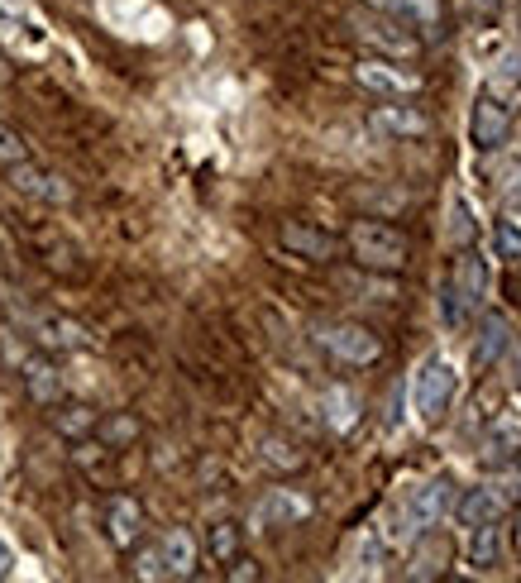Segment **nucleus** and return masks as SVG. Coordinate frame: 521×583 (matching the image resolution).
Wrapping results in <instances>:
<instances>
[{
	"instance_id": "nucleus-1",
	"label": "nucleus",
	"mask_w": 521,
	"mask_h": 583,
	"mask_svg": "<svg viewBox=\"0 0 521 583\" xmlns=\"http://www.w3.org/2000/svg\"><path fill=\"white\" fill-rule=\"evenodd\" d=\"M349 249H354V259L364 268H378V273H402L407 259H412V239L402 230H392V225H383V220H359L349 230Z\"/></svg>"
},
{
	"instance_id": "nucleus-2",
	"label": "nucleus",
	"mask_w": 521,
	"mask_h": 583,
	"mask_svg": "<svg viewBox=\"0 0 521 583\" xmlns=\"http://www.w3.org/2000/svg\"><path fill=\"white\" fill-rule=\"evenodd\" d=\"M192 569H196V540H192V531H182V526L163 531V540H158L153 550H144L139 564H134L139 579H187Z\"/></svg>"
},
{
	"instance_id": "nucleus-3",
	"label": "nucleus",
	"mask_w": 521,
	"mask_h": 583,
	"mask_svg": "<svg viewBox=\"0 0 521 583\" xmlns=\"http://www.w3.org/2000/svg\"><path fill=\"white\" fill-rule=\"evenodd\" d=\"M316 345L326 349V354H335L340 364H378L383 359V345H378V335L373 330H364V325L354 321H321L316 325Z\"/></svg>"
},
{
	"instance_id": "nucleus-4",
	"label": "nucleus",
	"mask_w": 521,
	"mask_h": 583,
	"mask_svg": "<svg viewBox=\"0 0 521 583\" xmlns=\"http://www.w3.org/2000/svg\"><path fill=\"white\" fill-rule=\"evenodd\" d=\"M349 24H354V34H359L364 44L383 48L392 58H416V53H421V39L407 34V24L392 20V15H354Z\"/></svg>"
},
{
	"instance_id": "nucleus-5",
	"label": "nucleus",
	"mask_w": 521,
	"mask_h": 583,
	"mask_svg": "<svg viewBox=\"0 0 521 583\" xmlns=\"http://www.w3.org/2000/svg\"><path fill=\"white\" fill-rule=\"evenodd\" d=\"M311 517V497L297 493V488H268V493L254 502V526L259 531H278V526H297V521Z\"/></svg>"
},
{
	"instance_id": "nucleus-6",
	"label": "nucleus",
	"mask_w": 521,
	"mask_h": 583,
	"mask_svg": "<svg viewBox=\"0 0 521 583\" xmlns=\"http://www.w3.org/2000/svg\"><path fill=\"white\" fill-rule=\"evenodd\" d=\"M383 15L392 20H402L407 29H416L421 39H440L445 34V10H440V0H373Z\"/></svg>"
},
{
	"instance_id": "nucleus-7",
	"label": "nucleus",
	"mask_w": 521,
	"mask_h": 583,
	"mask_svg": "<svg viewBox=\"0 0 521 583\" xmlns=\"http://www.w3.org/2000/svg\"><path fill=\"white\" fill-rule=\"evenodd\" d=\"M450 397H455V373H450V364L431 359V364L421 368V378H416V411L426 421H435V416H445Z\"/></svg>"
},
{
	"instance_id": "nucleus-8",
	"label": "nucleus",
	"mask_w": 521,
	"mask_h": 583,
	"mask_svg": "<svg viewBox=\"0 0 521 583\" xmlns=\"http://www.w3.org/2000/svg\"><path fill=\"white\" fill-rule=\"evenodd\" d=\"M283 244L297 254V259H311V263H330L340 254V239L316 230V225H302V220H287L283 225Z\"/></svg>"
},
{
	"instance_id": "nucleus-9",
	"label": "nucleus",
	"mask_w": 521,
	"mask_h": 583,
	"mask_svg": "<svg viewBox=\"0 0 521 583\" xmlns=\"http://www.w3.org/2000/svg\"><path fill=\"white\" fill-rule=\"evenodd\" d=\"M106 536L110 545H120V550H130L134 540L144 536V507L134 502V497H110L106 502Z\"/></svg>"
},
{
	"instance_id": "nucleus-10",
	"label": "nucleus",
	"mask_w": 521,
	"mask_h": 583,
	"mask_svg": "<svg viewBox=\"0 0 521 583\" xmlns=\"http://www.w3.org/2000/svg\"><path fill=\"white\" fill-rule=\"evenodd\" d=\"M20 378H24V392H29V402H39V407H58L63 402V373L48 364V359H24L20 364Z\"/></svg>"
},
{
	"instance_id": "nucleus-11",
	"label": "nucleus",
	"mask_w": 521,
	"mask_h": 583,
	"mask_svg": "<svg viewBox=\"0 0 521 583\" xmlns=\"http://www.w3.org/2000/svg\"><path fill=\"white\" fill-rule=\"evenodd\" d=\"M359 82L369 91H383V96H416L421 91V77L416 72H402V67H388V63H378V58H369V63H359Z\"/></svg>"
},
{
	"instance_id": "nucleus-12",
	"label": "nucleus",
	"mask_w": 521,
	"mask_h": 583,
	"mask_svg": "<svg viewBox=\"0 0 521 583\" xmlns=\"http://www.w3.org/2000/svg\"><path fill=\"white\" fill-rule=\"evenodd\" d=\"M369 125L378 134H392V139H421V134H431V120L421 110H407V106H373Z\"/></svg>"
},
{
	"instance_id": "nucleus-13",
	"label": "nucleus",
	"mask_w": 521,
	"mask_h": 583,
	"mask_svg": "<svg viewBox=\"0 0 521 583\" xmlns=\"http://www.w3.org/2000/svg\"><path fill=\"white\" fill-rule=\"evenodd\" d=\"M15 192L34 196V201H48V206H63V201H72V187H67L63 177L44 173V168H29V163H15Z\"/></svg>"
},
{
	"instance_id": "nucleus-14",
	"label": "nucleus",
	"mask_w": 521,
	"mask_h": 583,
	"mask_svg": "<svg viewBox=\"0 0 521 583\" xmlns=\"http://www.w3.org/2000/svg\"><path fill=\"white\" fill-rule=\"evenodd\" d=\"M34 330H39V345H48V349H87L91 345L87 325L67 321V316H53V311H44V316L34 321Z\"/></svg>"
},
{
	"instance_id": "nucleus-15",
	"label": "nucleus",
	"mask_w": 521,
	"mask_h": 583,
	"mask_svg": "<svg viewBox=\"0 0 521 583\" xmlns=\"http://www.w3.org/2000/svg\"><path fill=\"white\" fill-rule=\"evenodd\" d=\"M0 44L15 48V53L34 44V20H29L24 0H0Z\"/></svg>"
},
{
	"instance_id": "nucleus-16",
	"label": "nucleus",
	"mask_w": 521,
	"mask_h": 583,
	"mask_svg": "<svg viewBox=\"0 0 521 583\" xmlns=\"http://www.w3.org/2000/svg\"><path fill=\"white\" fill-rule=\"evenodd\" d=\"M445 512H450V483H445V478L426 483V488L412 497V521L416 526H435Z\"/></svg>"
},
{
	"instance_id": "nucleus-17",
	"label": "nucleus",
	"mask_w": 521,
	"mask_h": 583,
	"mask_svg": "<svg viewBox=\"0 0 521 583\" xmlns=\"http://www.w3.org/2000/svg\"><path fill=\"white\" fill-rule=\"evenodd\" d=\"M474 139H478V149H498L502 139H507V110H502L498 101H478Z\"/></svg>"
},
{
	"instance_id": "nucleus-18",
	"label": "nucleus",
	"mask_w": 521,
	"mask_h": 583,
	"mask_svg": "<svg viewBox=\"0 0 521 583\" xmlns=\"http://www.w3.org/2000/svg\"><path fill=\"white\" fill-rule=\"evenodd\" d=\"M239 526L235 521H216L211 531H206V550H211V560L216 564H235V555H239Z\"/></svg>"
},
{
	"instance_id": "nucleus-19",
	"label": "nucleus",
	"mask_w": 521,
	"mask_h": 583,
	"mask_svg": "<svg viewBox=\"0 0 521 583\" xmlns=\"http://www.w3.org/2000/svg\"><path fill=\"white\" fill-rule=\"evenodd\" d=\"M96 421H101V416H96L91 407H63L58 416H53V426H58L63 435H72V440H77V435H91L96 431Z\"/></svg>"
},
{
	"instance_id": "nucleus-20",
	"label": "nucleus",
	"mask_w": 521,
	"mask_h": 583,
	"mask_svg": "<svg viewBox=\"0 0 521 583\" xmlns=\"http://www.w3.org/2000/svg\"><path fill=\"white\" fill-rule=\"evenodd\" d=\"M326 407H330V426H335V431H349V426H354V411H359L354 392L330 388V392H326Z\"/></svg>"
},
{
	"instance_id": "nucleus-21",
	"label": "nucleus",
	"mask_w": 521,
	"mask_h": 583,
	"mask_svg": "<svg viewBox=\"0 0 521 583\" xmlns=\"http://www.w3.org/2000/svg\"><path fill=\"white\" fill-rule=\"evenodd\" d=\"M502 345H507V325L502 321H488V335H483V349H474V364L488 368L493 359L502 354Z\"/></svg>"
},
{
	"instance_id": "nucleus-22",
	"label": "nucleus",
	"mask_w": 521,
	"mask_h": 583,
	"mask_svg": "<svg viewBox=\"0 0 521 583\" xmlns=\"http://www.w3.org/2000/svg\"><path fill=\"white\" fill-rule=\"evenodd\" d=\"M512 445H521V431H517V426H502V431H493L488 440H483V450H488V464H502V459L512 454Z\"/></svg>"
},
{
	"instance_id": "nucleus-23",
	"label": "nucleus",
	"mask_w": 521,
	"mask_h": 583,
	"mask_svg": "<svg viewBox=\"0 0 521 583\" xmlns=\"http://www.w3.org/2000/svg\"><path fill=\"white\" fill-rule=\"evenodd\" d=\"M474 564H498V526L483 521L474 536Z\"/></svg>"
},
{
	"instance_id": "nucleus-24",
	"label": "nucleus",
	"mask_w": 521,
	"mask_h": 583,
	"mask_svg": "<svg viewBox=\"0 0 521 583\" xmlns=\"http://www.w3.org/2000/svg\"><path fill=\"white\" fill-rule=\"evenodd\" d=\"M459 282H464V302H478V292H483V263H478V254H469V259L459 263Z\"/></svg>"
},
{
	"instance_id": "nucleus-25",
	"label": "nucleus",
	"mask_w": 521,
	"mask_h": 583,
	"mask_svg": "<svg viewBox=\"0 0 521 583\" xmlns=\"http://www.w3.org/2000/svg\"><path fill=\"white\" fill-rule=\"evenodd\" d=\"M24 139L15 130H5V125H0V163H10V168H15V163H24Z\"/></svg>"
},
{
	"instance_id": "nucleus-26",
	"label": "nucleus",
	"mask_w": 521,
	"mask_h": 583,
	"mask_svg": "<svg viewBox=\"0 0 521 583\" xmlns=\"http://www.w3.org/2000/svg\"><path fill=\"white\" fill-rule=\"evenodd\" d=\"M96 431L106 435L110 445H120V440H134V435H139V421H130V416H120V421H106V426L96 421Z\"/></svg>"
},
{
	"instance_id": "nucleus-27",
	"label": "nucleus",
	"mask_w": 521,
	"mask_h": 583,
	"mask_svg": "<svg viewBox=\"0 0 521 583\" xmlns=\"http://www.w3.org/2000/svg\"><path fill=\"white\" fill-rule=\"evenodd\" d=\"M498 249H502V259H521V230L502 225V230H498Z\"/></svg>"
},
{
	"instance_id": "nucleus-28",
	"label": "nucleus",
	"mask_w": 521,
	"mask_h": 583,
	"mask_svg": "<svg viewBox=\"0 0 521 583\" xmlns=\"http://www.w3.org/2000/svg\"><path fill=\"white\" fill-rule=\"evenodd\" d=\"M10 564H15V555H10V545H5V540H0V579H5V574H10Z\"/></svg>"
},
{
	"instance_id": "nucleus-29",
	"label": "nucleus",
	"mask_w": 521,
	"mask_h": 583,
	"mask_svg": "<svg viewBox=\"0 0 521 583\" xmlns=\"http://www.w3.org/2000/svg\"><path fill=\"white\" fill-rule=\"evenodd\" d=\"M478 5V0H474ZM493 15H498V0H483V20H493Z\"/></svg>"
},
{
	"instance_id": "nucleus-30",
	"label": "nucleus",
	"mask_w": 521,
	"mask_h": 583,
	"mask_svg": "<svg viewBox=\"0 0 521 583\" xmlns=\"http://www.w3.org/2000/svg\"><path fill=\"white\" fill-rule=\"evenodd\" d=\"M517 545H521V531H517Z\"/></svg>"
}]
</instances>
